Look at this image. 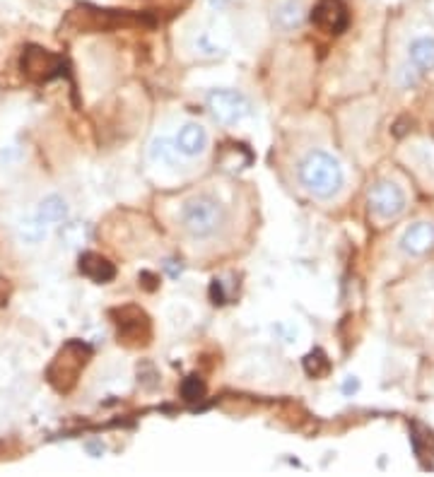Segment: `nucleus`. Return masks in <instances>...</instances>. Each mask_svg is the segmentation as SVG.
<instances>
[{
    "mask_svg": "<svg viewBox=\"0 0 434 477\" xmlns=\"http://www.w3.org/2000/svg\"><path fill=\"white\" fill-rule=\"evenodd\" d=\"M408 70L422 77L434 70V35H418L410 39L406 49Z\"/></svg>",
    "mask_w": 434,
    "mask_h": 477,
    "instance_id": "9",
    "label": "nucleus"
},
{
    "mask_svg": "<svg viewBox=\"0 0 434 477\" xmlns=\"http://www.w3.org/2000/svg\"><path fill=\"white\" fill-rule=\"evenodd\" d=\"M36 217L44 222V224H49V227H56V224H64L68 220V214H71V205L65 201L61 194H49L44 195L39 205H36Z\"/></svg>",
    "mask_w": 434,
    "mask_h": 477,
    "instance_id": "12",
    "label": "nucleus"
},
{
    "mask_svg": "<svg viewBox=\"0 0 434 477\" xmlns=\"http://www.w3.org/2000/svg\"><path fill=\"white\" fill-rule=\"evenodd\" d=\"M90 360V347L83 345V343H68V345L58 353V357L54 360L49 369V381L58 391H71L73 383L77 381L80 372L84 369Z\"/></svg>",
    "mask_w": 434,
    "mask_h": 477,
    "instance_id": "4",
    "label": "nucleus"
},
{
    "mask_svg": "<svg viewBox=\"0 0 434 477\" xmlns=\"http://www.w3.org/2000/svg\"><path fill=\"white\" fill-rule=\"evenodd\" d=\"M307 20V7L301 0H281L273 7V25L281 32H297Z\"/></svg>",
    "mask_w": 434,
    "mask_h": 477,
    "instance_id": "11",
    "label": "nucleus"
},
{
    "mask_svg": "<svg viewBox=\"0 0 434 477\" xmlns=\"http://www.w3.org/2000/svg\"><path fill=\"white\" fill-rule=\"evenodd\" d=\"M304 367H307L309 373L319 376V373H323L326 369H329V362H326V357H323L321 353H311L307 360H304Z\"/></svg>",
    "mask_w": 434,
    "mask_h": 477,
    "instance_id": "17",
    "label": "nucleus"
},
{
    "mask_svg": "<svg viewBox=\"0 0 434 477\" xmlns=\"http://www.w3.org/2000/svg\"><path fill=\"white\" fill-rule=\"evenodd\" d=\"M174 143L183 157H201L208 150L211 138H208V131H205L203 125L196 124V121H189V124H183L179 128Z\"/></svg>",
    "mask_w": 434,
    "mask_h": 477,
    "instance_id": "10",
    "label": "nucleus"
},
{
    "mask_svg": "<svg viewBox=\"0 0 434 477\" xmlns=\"http://www.w3.org/2000/svg\"><path fill=\"white\" fill-rule=\"evenodd\" d=\"M399 249L410 258L428 256L429 251H434V222L418 220L406 227L399 239Z\"/></svg>",
    "mask_w": 434,
    "mask_h": 477,
    "instance_id": "6",
    "label": "nucleus"
},
{
    "mask_svg": "<svg viewBox=\"0 0 434 477\" xmlns=\"http://www.w3.org/2000/svg\"><path fill=\"white\" fill-rule=\"evenodd\" d=\"M191 46H193V51H196L201 58H217V55H222L224 51H227L222 36L215 35L212 29H201V32H196V36L191 39Z\"/></svg>",
    "mask_w": 434,
    "mask_h": 477,
    "instance_id": "15",
    "label": "nucleus"
},
{
    "mask_svg": "<svg viewBox=\"0 0 434 477\" xmlns=\"http://www.w3.org/2000/svg\"><path fill=\"white\" fill-rule=\"evenodd\" d=\"M309 17L316 27L329 35H340L348 27V7L343 0H319Z\"/></svg>",
    "mask_w": 434,
    "mask_h": 477,
    "instance_id": "8",
    "label": "nucleus"
},
{
    "mask_svg": "<svg viewBox=\"0 0 434 477\" xmlns=\"http://www.w3.org/2000/svg\"><path fill=\"white\" fill-rule=\"evenodd\" d=\"M300 181L314 198L329 201L340 194V188L345 186L343 164L326 150H314L301 159Z\"/></svg>",
    "mask_w": 434,
    "mask_h": 477,
    "instance_id": "1",
    "label": "nucleus"
},
{
    "mask_svg": "<svg viewBox=\"0 0 434 477\" xmlns=\"http://www.w3.org/2000/svg\"><path fill=\"white\" fill-rule=\"evenodd\" d=\"M205 104L215 116V121L224 125H237L253 114V106L244 92L230 90V87H220V90L208 92Z\"/></svg>",
    "mask_w": 434,
    "mask_h": 477,
    "instance_id": "3",
    "label": "nucleus"
},
{
    "mask_svg": "<svg viewBox=\"0 0 434 477\" xmlns=\"http://www.w3.org/2000/svg\"><path fill=\"white\" fill-rule=\"evenodd\" d=\"M360 388V381L355 379V376H348V381H345V386H343V393H355Z\"/></svg>",
    "mask_w": 434,
    "mask_h": 477,
    "instance_id": "20",
    "label": "nucleus"
},
{
    "mask_svg": "<svg viewBox=\"0 0 434 477\" xmlns=\"http://www.w3.org/2000/svg\"><path fill=\"white\" fill-rule=\"evenodd\" d=\"M22 159V150L17 145H7L0 150V162L3 164H17Z\"/></svg>",
    "mask_w": 434,
    "mask_h": 477,
    "instance_id": "18",
    "label": "nucleus"
},
{
    "mask_svg": "<svg viewBox=\"0 0 434 477\" xmlns=\"http://www.w3.org/2000/svg\"><path fill=\"white\" fill-rule=\"evenodd\" d=\"M49 236V224H44L39 217L35 214H27L17 222V239L27 246H39V243L46 242Z\"/></svg>",
    "mask_w": 434,
    "mask_h": 477,
    "instance_id": "14",
    "label": "nucleus"
},
{
    "mask_svg": "<svg viewBox=\"0 0 434 477\" xmlns=\"http://www.w3.org/2000/svg\"><path fill=\"white\" fill-rule=\"evenodd\" d=\"M80 273L84 277H90L92 283H112L113 275H116V268H113L104 256L99 253H83L80 256Z\"/></svg>",
    "mask_w": 434,
    "mask_h": 477,
    "instance_id": "13",
    "label": "nucleus"
},
{
    "mask_svg": "<svg viewBox=\"0 0 434 477\" xmlns=\"http://www.w3.org/2000/svg\"><path fill=\"white\" fill-rule=\"evenodd\" d=\"M201 393H203V386L198 383V379H193V376H191V379L183 383V395H186V401H196Z\"/></svg>",
    "mask_w": 434,
    "mask_h": 477,
    "instance_id": "19",
    "label": "nucleus"
},
{
    "mask_svg": "<svg viewBox=\"0 0 434 477\" xmlns=\"http://www.w3.org/2000/svg\"><path fill=\"white\" fill-rule=\"evenodd\" d=\"M408 195L396 181H377L370 191V210L379 220H396L406 213Z\"/></svg>",
    "mask_w": 434,
    "mask_h": 477,
    "instance_id": "5",
    "label": "nucleus"
},
{
    "mask_svg": "<svg viewBox=\"0 0 434 477\" xmlns=\"http://www.w3.org/2000/svg\"><path fill=\"white\" fill-rule=\"evenodd\" d=\"M147 154L153 159V164L157 166H176V162L182 157V153H179V147H176L174 140L164 138V135H162V138H154L153 143H150Z\"/></svg>",
    "mask_w": 434,
    "mask_h": 477,
    "instance_id": "16",
    "label": "nucleus"
},
{
    "mask_svg": "<svg viewBox=\"0 0 434 477\" xmlns=\"http://www.w3.org/2000/svg\"><path fill=\"white\" fill-rule=\"evenodd\" d=\"M224 222H227L224 205L212 195H193L183 203L182 227L193 239H211L224 227Z\"/></svg>",
    "mask_w": 434,
    "mask_h": 477,
    "instance_id": "2",
    "label": "nucleus"
},
{
    "mask_svg": "<svg viewBox=\"0 0 434 477\" xmlns=\"http://www.w3.org/2000/svg\"><path fill=\"white\" fill-rule=\"evenodd\" d=\"M22 70H25V75L32 77L35 83H46V80L58 75L61 58L51 54V51L39 49V46H29V49L22 54Z\"/></svg>",
    "mask_w": 434,
    "mask_h": 477,
    "instance_id": "7",
    "label": "nucleus"
}]
</instances>
